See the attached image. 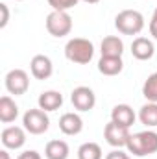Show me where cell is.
I'll return each mask as SVG.
<instances>
[{
  "label": "cell",
  "mask_w": 157,
  "mask_h": 159,
  "mask_svg": "<svg viewBox=\"0 0 157 159\" xmlns=\"http://www.w3.org/2000/svg\"><path fill=\"white\" fill-rule=\"evenodd\" d=\"M128 152L133 154L135 157H146L157 152V133L152 129L146 131H139L129 135L128 144H126Z\"/></svg>",
  "instance_id": "cell-1"
},
{
  "label": "cell",
  "mask_w": 157,
  "mask_h": 159,
  "mask_svg": "<svg viewBox=\"0 0 157 159\" xmlns=\"http://www.w3.org/2000/svg\"><path fill=\"white\" fill-rule=\"evenodd\" d=\"M65 56L69 61L78 63V65H87L92 56H94V44L89 39L83 37H74L65 44Z\"/></svg>",
  "instance_id": "cell-2"
},
{
  "label": "cell",
  "mask_w": 157,
  "mask_h": 159,
  "mask_svg": "<svg viewBox=\"0 0 157 159\" xmlns=\"http://www.w3.org/2000/svg\"><path fill=\"white\" fill-rule=\"evenodd\" d=\"M115 28L124 35H137L144 28V17L137 9H124L115 17Z\"/></svg>",
  "instance_id": "cell-3"
},
{
  "label": "cell",
  "mask_w": 157,
  "mask_h": 159,
  "mask_svg": "<svg viewBox=\"0 0 157 159\" xmlns=\"http://www.w3.org/2000/svg\"><path fill=\"white\" fill-rule=\"evenodd\" d=\"M46 30L54 37H65L72 30V17L69 11H50L46 17Z\"/></svg>",
  "instance_id": "cell-4"
},
{
  "label": "cell",
  "mask_w": 157,
  "mask_h": 159,
  "mask_svg": "<svg viewBox=\"0 0 157 159\" xmlns=\"http://www.w3.org/2000/svg\"><path fill=\"white\" fill-rule=\"evenodd\" d=\"M22 124H24V129L32 135H41L48 129L50 126V119L46 115V111L43 109H28L22 117Z\"/></svg>",
  "instance_id": "cell-5"
},
{
  "label": "cell",
  "mask_w": 157,
  "mask_h": 159,
  "mask_svg": "<svg viewBox=\"0 0 157 159\" xmlns=\"http://www.w3.org/2000/svg\"><path fill=\"white\" fill-rule=\"evenodd\" d=\"M4 83H6V89L11 94L19 96V94H24L28 91V87H30V76L22 69H13V70H9L6 74Z\"/></svg>",
  "instance_id": "cell-6"
},
{
  "label": "cell",
  "mask_w": 157,
  "mask_h": 159,
  "mask_svg": "<svg viewBox=\"0 0 157 159\" xmlns=\"http://www.w3.org/2000/svg\"><path fill=\"white\" fill-rule=\"evenodd\" d=\"M0 141L4 144V148H7V150H19L26 143V131L20 126H7L2 129Z\"/></svg>",
  "instance_id": "cell-7"
},
{
  "label": "cell",
  "mask_w": 157,
  "mask_h": 159,
  "mask_svg": "<svg viewBox=\"0 0 157 159\" xmlns=\"http://www.w3.org/2000/svg\"><path fill=\"white\" fill-rule=\"evenodd\" d=\"M70 100H72V106L78 111H91L94 107V104H96V94H94V91L91 87L79 85L72 91Z\"/></svg>",
  "instance_id": "cell-8"
},
{
  "label": "cell",
  "mask_w": 157,
  "mask_h": 159,
  "mask_svg": "<svg viewBox=\"0 0 157 159\" xmlns=\"http://www.w3.org/2000/svg\"><path fill=\"white\" fill-rule=\"evenodd\" d=\"M129 128H124V126H118L113 120L109 124H105L104 128V137L107 141V144H111L113 148H122L128 144V139H129Z\"/></svg>",
  "instance_id": "cell-9"
},
{
  "label": "cell",
  "mask_w": 157,
  "mask_h": 159,
  "mask_svg": "<svg viewBox=\"0 0 157 159\" xmlns=\"http://www.w3.org/2000/svg\"><path fill=\"white\" fill-rule=\"evenodd\" d=\"M30 70H32V76L35 80H48L52 76V72H54V65H52L48 56L37 54V56L32 57Z\"/></svg>",
  "instance_id": "cell-10"
},
{
  "label": "cell",
  "mask_w": 157,
  "mask_h": 159,
  "mask_svg": "<svg viewBox=\"0 0 157 159\" xmlns=\"http://www.w3.org/2000/svg\"><path fill=\"white\" fill-rule=\"evenodd\" d=\"M131 54L135 59L139 61H146V59H152L154 54H155V46L154 43L148 39V37H137L131 43Z\"/></svg>",
  "instance_id": "cell-11"
},
{
  "label": "cell",
  "mask_w": 157,
  "mask_h": 159,
  "mask_svg": "<svg viewBox=\"0 0 157 159\" xmlns=\"http://www.w3.org/2000/svg\"><path fill=\"white\" fill-rule=\"evenodd\" d=\"M135 119H137V115L131 109V106H128V104H118L111 111V120L124 128H131L135 124Z\"/></svg>",
  "instance_id": "cell-12"
},
{
  "label": "cell",
  "mask_w": 157,
  "mask_h": 159,
  "mask_svg": "<svg viewBox=\"0 0 157 159\" xmlns=\"http://www.w3.org/2000/svg\"><path fill=\"white\" fill-rule=\"evenodd\" d=\"M59 129L65 135H78L83 129V120L78 113H65L59 119Z\"/></svg>",
  "instance_id": "cell-13"
},
{
  "label": "cell",
  "mask_w": 157,
  "mask_h": 159,
  "mask_svg": "<svg viewBox=\"0 0 157 159\" xmlns=\"http://www.w3.org/2000/svg\"><path fill=\"white\" fill-rule=\"evenodd\" d=\"M37 104L43 111H56L63 106V94L59 91H44L39 94Z\"/></svg>",
  "instance_id": "cell-14"
},
{
  "label": "cell",
  "mask_w": 157,
  "mask_h": 159,
  "mask_svg": "<svg viewBox=\"0 0 157 159\" xmlns=\"http://www.w3.org/2000/svg\"><path fill=\"white\" fill-rule=\"evenodd\" d=\"M100 50H102V56H107V57H122L124 43L117 35H107V37H104V41H102Z\"/></svg>",
  "instance_id": "cell-15"
},
{
  "label": "cell",
  "mask_w": 157,
  "mask_h": 159,
  "mask_svg": "<svg viewBox=\"0 0 157 159\" xmlns=\"http://www.w3.org/2000/svg\"><path fill=\"white\" fill-rule=\"evenodd\" d=\"M122 69H124L122 57H107V56H102L100 61H98V70L104 76H117V74L122 72Z\"/></svg>",
  "instance_id": "cell-16"
},
{
  "label": "cell",
  "mask_w": 157,
  "mask_h": 159,
  "mask_svg": "<svg viewBox=\"0 0 157 159\" xmlns=\"http://www.w3.org/2000/svg\"><path fill=\"white\" fill-rule=\"evenodd\" d=\"M19 117V106L15 104V100L11 96H2L0 98V120L4 124H9Z\"/></svg>",
  "instance_id": "cell-17"
},
{
  "label": "cell",
  "mask_w": 157,
  "mask_h": 159,
  "mask_svg": "<svg viewBox=\"0 0 157 159\" xmlns=\"http://www.w3.org/2000/svg\"><path fill=\"white\" fill-rule=\"evenodd\" d=\"M44 156H46V159H67L69 157V144L65 141L54 139L46 144Z\"/></svg>",
  "instance_id": "cell-18"
},
{
  "label": "cell",
  "mask_w": 157,
  "mask_h": 159,
  "mask_svg": "<svg viewBox=\"0 0 157 159\" xmlns=\"http://www.w3.org/2000/svg\"><path fill=\"white\" fill-rule=\"evenodd\" d=\"M139 120L146 128H155L157 126V102H148L141 107L139 111Z\"/></svg>",
  "instance_id": "cell-19"
},
{
  "label": "cell",
  "mask_w": 157,
  "mask_h": 159,
  "mask_svg": "<svg viewBox=\"0 0 157 159\" xmlns=\"http://www.w3.org/2000/svg\"><path fill=\"white\" fill-rule=\"evenodd\" d=\"M78 159H102V148L96 143H83L78 148Z\"/></svg>",
  "instance_id": "cell-20"
},
{
  "label": "cell",
  "mask_w": 157,
  "mask_h": 159,
  "mask_svg": "<svg viewBox=\"0 0 157 159\" xmlns=\"http://www.w3.org/2000/svg\"><path fill=\"white\" fill-rule=\"evenodd\" d=\"M142 94L148 102H157V72L150 74L142 85Z\"/></svg>",
  "instance_id": "cell-21"
},
{
  "label": "cell",
  "mask_w": 157,
  "mask_h": 159,
  "mask_svg": "<svg viewBox=\"0 0 157 159\" xmlns=\"http://www.w3.org/2000/svg\"><path fill=\"white\" fill-rule=\"evenodd\" d=\"M79 0H48V6L52 11H69L70 7L78 6Z\"/></svg>",
  "instance_id": "cell-22"
},
{
  "label": "cell",
  "mask_w": 157,
  "mask_h": 159,
  "mask_svg": "<svg viewBox=\"0 0 157 159\" xmlns=\"http://www.w3.org/2000/svg\"><path fill=\"white\" fill-rule=\"evenodd\" d=\"M0 11H2V20H0V28H6L7 26V20H9V9H7V6L2 2L0 4Z\"/></svg>",
  "instance_id": "cell-23"
},
{
  "label": "cell",
  "mask_w": 157,
  "mask_h": 159,
  "mask_svg": "<svg viewBox=\"0 0 157 159\" xmlns=\"http://www.w3.org/2000/svg\"><path fill=\"white\" fill-rule=\"evenodd\" d=\"M105 159H131L126 152H122L120 148L118 150H113V152H109L107 156H105Z\"/></svg>",
  "instance_id": "cell-24"
},
{
  "label": "cell",
  "mask_w": 157,
  "mask_h": 159,
  "mask_svg": "<svg viewBox=\"0 0 157 159\" xmlns=\"http://www.w3.org/2000/svg\"><path fill=\"white\" fill-rule=\"evenodd\" d=\"M150 35H154V39H157V7L152 15V20H150Z\"/></svg>",
  "instance_id": "cell-25"
},
{
  "label": "cell",
  "mask_w": 157,
  "mask_h": 159,
  "mask_svg": "<svg viewBox=\"0 0 157 159\" xmlns=\"http://www.w3.org/2000/svg\"><path fill=\"white\" fill-rule=\"evenodd\" d=\"M17 159H41V154L35 152V150H26V152H22Z\"/></svg>",
  "instance_id": "cell-26"
},
{
  "label": "cell",
  "mask_w": 157,
  "mask_h": 159,
  "mask_svg": "<svg viewBox=\"0 0 157 159\" xmlns=\"http://www.w3.org/2000/svg\"><path fill=\"white\" fill-rule=\"evenodd\" d=\"M0 159H9V154H7V150H0Z\"/></svg>",
  "instance_id": "cell-27"
},
{
  "label": "cell",
  "mask_w": 157,
  "mask_h": 159,
  "mask_svg": "<svg viewBox=\"0 0 157 159\" xmlns=\"http://www.w3.org/2000/svg\"><path fill=\"white\" fill-rule=\"evenodd\" d=\"M79 2H87V4H96V2H100V0H79Z\"/></svg>",
  "instance_id": "cell-28"
},
{
  "label": "cell",
  "mask_w": 157,
  "mask_h": 159,
  "mask_svg": "<svg viewBox=\"0 0 157 159\" xmlns=\"http://www.w3.org/2000/svg\"><path fill=\"white\" fill-rule=\"evenodd\" d=\"M17 2H20V0H17Z\"/></svg>",
  "instance_id": "cell-29"
}]
</instances>
